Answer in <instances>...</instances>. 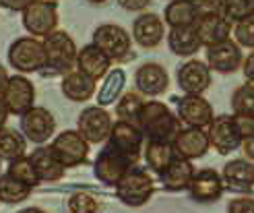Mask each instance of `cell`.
<instances>
[{
  "label": "cell",
  "mask_w": 254,
  "mask_h": 213,
  "mask_svg": "<svg viewBox=\"0 0 254 213\" xmlns=\"http://www.w3.org/2000/svg\"><path fill=\"white\" fill-rule=\"evenodd\" d=\"M50 149H52L56 157L66 168H74V166H81L87 161L89 141L79 131H64L54 137V141L50 143Z\"/></svg>",
  "instance_id": "obj_6"
},
{
  "label": "cell",
  "mask_w": 254,
  "mask_h": 213,
  "mask_svg": "<svg viewBox=\"0 0 254 213\" xmlns=\"http://www.w3.org/2000/svg\"><path fill=\"white\" fill-rule=\"evenodd\" d=\"M56 131V120L52 116V112L46 108H31L21 116V133L25 135V139L42 145L46 143L50 137Z\"/></svg>",
  "instance_id": "obj_13"
},
{
  "label": "cell",
  "mask_w": 254,
  "mask_h": 213,
  "mask_svg": "<svg viewBox=\"0 0 254 213\" xmlns=\"http://www.w3.org/2000/svg\"><path fill=\"white\" fill-rule=\"evenodd\" d=\"M143 106H145L143 93L128 91V93H124V95L118 99V104H116V114H118L120 120H126V122L136 124L138 116H141Z\"/></svg>",
  "instance_id": "obj_33"
},
{
  "label": "cell",
  "mask_w": 254,
  "mask_h": 213,
  "mask_svg": "<svg viewBox=\"0 0 254 213\" xmlns=\"http://www.w3.org/2000/svg\"><path fill=\"white\" fill-rule=\"evenodd\" d=\"M221 178L225 186L234 193H250L254 191V161L248 157H238L223 166Z\"/></svg>",
  "instance_id": "obj_20"
},
{
  "label": "cell",
  "mask_w": 254,
  "mask_h": 213,
  "mask_svg": "<svg viewBox=\"0 0 254 213\" xmlns=\"http://www.w3.org/2000/svg\"><path fill=\"white\" fill-rule=\"evenodd\" d=\"M242 151H244V155H246L250 161H254V137H250V139H244Z\"/></svg>",
  "instance_id": "obj_45"
},
{
  "label": "cell",
  "mask_w": 254,
  "mask_h": 213,
  "mask_svg": "<svg viewBox=\"0 0 254 213\" xmlns=\"http://www.w3.org/2000/svg\"><path fill=\"white\" fill-rule=\"evenodd\" d=\"M227 213H254L252 197H236L227 203Z\"/></svg>",
  "instance_id": "obj_40"
},
{
  "label": "cell",
  "mask_w": 254,
  "mask_h": 213,
  "mask_svg": "<svg viewBox=\"0 0 254 213\" xmlns=\"http://www.w3.org/2000/svg\"><path fill=\"white\" fill-rule=\"evenodd\" d=\"M223 15L234 23H240L254 15V0H223Z\"/></svg>",
  "instance_id": "obj_36"
},
{
  "label": "cell",
  "mask_w": 254,
  "mask_h": 213,
  "mask_svg": "<svg viewBox=\"0 0 254 213\" xmlns=\"http://www.w3.org/2000/svg\"><path fill=\"white\" fill-rule=\"evenodd\" d=\"M62 93L70 102H87L95 93V79H91L83 71H70L62 79Z\"/></svg>",
  "instance_id": "obj_27"
},
{
  "label": "cell",
  "mask_w": 254,
  "mask_h": 213,
  "mask_svg": "<svg viewBox=\"0 0 254 213\" xmlns=\"http://www.w3.org/2000/svg\"><path fill=\"white\" fill-rule=\"evenodd\" d=\"M236 124H238V131L242 135V139H250L254 137V116H236Z\"/></svg>",
  "instance_id": "obj_41"
},
{
  "label": "cell",
  "mask_w": 254,
  "mask_h": 213,
  "mask_svg": "<svg viewBox=\"0 0 254 213\" xmlns=\"http://www.w3.org/2000/svg\"><path fill=\"white\" fill-rule=\"evenodd\" d=\"M234 40L242 46V48H248V50H254V15L236 23L234 27Z\"/></svg>",
  "instance_id": "obj_38"
},
{
  "label": "cell",
  "mask_w": 254,
  "mask_h": 213,
  "mask_svg": "<svg viewBox=\"0 0 254 213\" xmlns=\"http://www.w3.org/2000/svg\"><path fill=\"white\" fill-rule=\"evenodd\" d=\"M106 143L114 149H118L120 153H124L126 157L136 164L138 157H141V151H143V133L132 122L118 120V122H114L112 133Z\"/></svg>",
  "instance_id": "obj_11"
},
{
  "label": "cell",
  "mask_w": 254,
  "mask_h": 213,
  "mask_svg": "<svg viewBox=\"0 0 254 213\" xmlns=\"http://www.w3.org/2000/svg\"><path fill=\"white\" fill-rule=\"evenodd\" d=\"M198 17L205 15H217V12H223V0H192Z\"/></svg>",
  "instance_id": "obj_39"
},
{
  "label": "cell",
  "mask_w": 254,
  "mask_h": 213,
  "mask_svg": "<svg viewBox=\"0 0 254 213\" xmlns=\"http://www.w3.org/2000/svg\"><path fill=\"white\" fill-rule=\"evenodd\" d=\"M19 213H46V211L40 207H27V209H21Z\"/></svg>",
  "instance_id": "obj_48"
},
{
  "label": "cell",
  "mask_w": 254,
  "mask_h": 213,
  "mask_svg": "<svg viewBox=\"0 0 254 213\" xmlns=\"http://www.w3.org/2000/svg\"><path fill=\"white\" fill-rule=\"evenodd\" d=\"M168 48L176 56H194L202 48L194 25H190V27H172L168 33Z\"/></svg>",
  "instance_id": "obj_26"
},
{
  "label": "cell",
  "mask_w": 254,
  "mask_h": 213,
  "mask_svg": "<svg viewBox=\"0 0 254 213\" xmlns=\"http://www.w3.org/2000/svg\"><path fill=\"white\" fill-rule=\"evenodd\" d=\"M225 191V182L221 178L219 172H215L213 168H202L194 174L192 182L188 186L190 199L196 203H215L219 201L221 195Z\"/></svg>",
  "instance_id": "obj_15"
},
{
  "label": "cell",
  "mask_w": 254,
  "mask_h": 213,
  "mask_svg": "<svg viewBox=\"0 0 254 213\" xmlns=\"http://www.w3.org/2000/svg\"><path fill=\"white\" fill-rule=\"evenodd\" d=\"M166 27H163V19L155 12H143L132 23V37L141 48H157L163 42Z\"/></svg>",
  "instance_id": "obj_22"
},
{
  "label": "cell",
  "mask_w": 254,
  "mask_h": 213,
  "mask_svg": "<svg viewBox=\"0 0 254 213\" xmlns=\"http://www.w3.org/2000/svg\"><path fill=\"white\" fill-rule=\"evenodd\" d=\"M155 193V182L145 168L132 166L116 184V197L128 207L145 205Z\"/></svg>",
  "instance_id": "obj_2"
},
{
  "label": "cell",
  "mask_w": 254,
  "mask_h": 213,
  "mask_svg": "<svg viewBox=\"0 0 254 213\" xmlns=\"http://www.w3.org/2000/svg\"><path fill=\"white\" fill-rule=\"evenodd\" d=\"M232 112L236 116H254V85L246 81L232 93Z\"/></svg>",
  "instance_id": "obj_35"
},
{
  "label": "cell",
  "mask_w": 254,
  "mask_h": 213,
  "mask_svg": "<svg viewBox=\"0 0 254 213\" xmlns=\"http://www.w3.org/2000/svg\"><path fill=\"white\" fill-rule=\"evenodd\" d=\"M134 166V161L128 159L124 153H120L118 149H114L106 143V147L99 151L97 159H95V166H93V174L95 178L101 184H108V186H116L122 176L130 168Z\"/></svg>",
  "instance_id": "obj_5"
},
{
  "label": "cell",
  "mask_w": 254,
  "mask_h": 213,
  "mask_svg": "<svg viewBox=\"0 0 254 213\" xmlns=\"http://www.w3.org/2000/svg\"><path fill=\"white\" fill-rule=\"evenodd\" d=\"M194 29L200 37V44L205 48H211V46H217V44L232 40V21L225 19L223 12L198 17V21L194 23Z\"/></svg>",
  "instance_id": "obj_19"
},
{
  "label": "cell",
  "mask_w": 254,
  "mask_h": 213,
  "mask_svg": "<svg viewBox=\"0 0 254 213\" xmlns=\"http://www.w3.org/2000/svg\"><path fill=\"white\" fill-rule=\"evenodd\" d=\"M143 151H145L147 166L155 174L166 172L170 168V164L176 159V155H178L174 143H170V141H147Z\"/></svg>",
  "instance_id": "obj_28"
},
{
  "label": "cell",
  "mask_w": 254,
  "mask_h": 213,
  "mask_svg": "<svg viewBox=\"0 0 254 213\" xmlns=\"http://www.w3.org/2000/svg\"><path fill=\"white\" fill-rule=\"evenodd\" d=\"M124 81H126V74L122 69H112L106 79H104V85L99 87L97 91V106H110L118 99V95L122 93V87H124Z\"/></svg>",
  "instance_id": "obj_31"
},
{
  "label": "cell",
  "mask_w": 254,
  "mask_h": 213,
  "mask_svg": "<svg viewBox=\"0 0 254 213\" xmlns=\"http://www.w3.org/2000/svg\"><path fill=\"white\" fill-rule=\"evenodd\" d=\"M8 62L19 72H37L48 67V56L44 42L35 40L33 35L19 37L8 48Z\"/></svg>",
  "instance_id": "obj_3"
},
{
  "label": "cell",
  "mask_w": 254,
  "mask_h": 213,
  "mask_svg": "<svg viewBox=\"0 0 254 213\" xmlns=\"http://www.w3.org/2000/svg\"><path fill=\"white\" fill-rule=\"evenodd\" d=\"M194 166H192V159H186L182 155H176V159L170 164V168L159 174L161 178V186L170 193H180V191H188L190 182L194 178Z\"/></svg>",
  "instance_id": "obj_23"
},
{
  "label": "cell",
  "mask_w": 254,
  "mask_h": 213,
  "mask_svg": "<svg viewBox=\"0 0 254 213\" xmlns=\"http://www.w3.org/2000/svg\"><path fill=\"white\" fill-rule=\"evenodd\" d=\"M242 72H244V77L248 83L254 85V50L244 58V65H242Z\"/></svg>",
  "instance_id": "obj_42"
},
{
  "label": "cell",
  "mask_w": 254,
  "mask_h": 213,
  "mask_svg": "<svg viewBox=\"0 0 254 213\" xmlns=\"http://www.w3.org/2000/svg\"><path fill=\"white\" fill-rule=\"evenodd\" d=\"M163 19L170 27H190L198 21V12L192 0H172L163 10Z\"/></svg>",
  "instance_id": "obj_29"
},
{
  "label": "cell",
  "mask_w": 254,
  "mask_h": 213,
  "mask_svg": "<svg viewBox=\"0 0 254 213\" xmlns=\"http://www.w3.org/2000/svg\"><path fill=\"white\" fill-rule=\"evenodd\" d=\"M8 108H6V104H4V99H2V95H0V129H4V122H6V118H8Z\"/></svg>",
  "instance_id": "obj_46"
},
{
  "label": "cell",
  "mask_w": 254,
  "mask_h": 213,
  "mask_svg": "<svg viewBox=\"0 0 254 213\" xmlns=\"http://www.w3.org/2000/svg\"><path fill=\"white\" fill-rule=\"evenodd\" d=\"M33 161V168L42 182H58L64 176V164L56 157V153L50 147H40L29 155Z\"/></svg>",
  "instance_id": "obj_25"
},
{
  "label": "cell",
  "mask_w": 254,
  "mask_h": 213,
  "mask_svg": "<svg viewBox=\"0 0 254 213\" xmlns=\"http://www.w3.org/2000/svg\"><path fill=\"white\" fill-rule=\"evenodd\" d=\"M6 174H10L12 178H17L19 182L31 186V189H35L37 182H42L40 176H37V172L33 168V161L29 155H23V157H17L8 161V168H6Z\"/></svg>",
  "instance_id": "obj_34"
},
{
  "label": "cell",
  "mask_w": 254,
  "mask_h": 213,
  "mask_svg": "<svg viewBox=\"0 0 254 213\" xmlns=\"http://www.w3.org/2000/svg\"><path fill=\"white\" fill-rule=\"evenodd\" d=\"M207 65L215 72L234 74L240 67L244 65L242 46H240L236 40H227L223 44L207 48Z\"/></svg>",
  "instance_id": "obj_16"
},
{
  "label": "cell",
  "mask_w": 254,
  "mask_h": 213,
  "mask_svg": "<svg viewBox=\"0 0 254 213\" xmlns=\"http://www.w3.org/2000/svg\"><path fill=\"white\" fill-rule=\"evenodd\" d=\"M31 186L19 182L17 178H12L10 174H2L0 176V201L8 203V205H15L21 203L25 199H29L31 195Z\"/></svg>",
  "instance_id": "obj_32"
},
{
  "label": "cell",
  "mask_w": 254,
  "mask_h": 213,
  "mask_svg": "<svg viewBox=\"0 0 254 213\" xmlns=\"http://www.w3.org/2000/svg\"><path fill=\"white\" fill-rule=\"evenodd\" d=\"M209 131V141H211V147L217 151L219 155H227L236 151L238 147H242L244 139L242 135L238 131V124H236V118L230 116V114H219L215 116L213 122L207 127Z\"/></svg>",
  "instance_id": "obj_8"
},
{
  "label": "cell",
  "mask_w": 254,
  "mask_h": 213,
  "mask_svg": "<svg viewBox=\"0 0 254 213\" xmlns=\"http://www.w3.org/2000/svg\"><path fill=\"white\" fill-rule=\"evenodd\" d=\"M134 85H136L138 93L149 95V97H157L161 93H166L170 87L168 71L161 65H157V62H147V65H143L136 71Z\"/></svg>",
  "instance_id": "obj_21"
},
{
  "label": "cell",
  "mask_w": 254,
  "mask_h": 213,
  "mask_svg": "<svg viewBox=\"0 0 254 213\" xmlns=\"http://www.w3.org/2000/svg\"><path fill=\"white\" fill-rule=\"evenodd\" d=\"M8 72H6V69L0 65V95H2V91H4V87H6V83H8Z\"/></svg>",
  "instance_id": "obj_47"
},
{
  "label": "cell",
  "mask_w": 254,
  "mask_h": 213,
  "mask_svg": "<svg viewBox=\"0 0 254 213\" xmlns=\"http://www.w3.org/2000/svg\"><path fill=\"white\" fill-rule=\"evenodd\" d=\"M35 0H0V6H4L8 10H25Z\"/></svg>",
  "instance_id": "obj_43"
},
{
  "label": "cell",
  "mask_w": 254,
  "mask_h": 213,
  "mask_svg": "<svg viewBox=\"0 0 254 213\" xmlns=\"http://www.w3.org/2000/svg\"><path fill=\"white\" fill-rule=\"evenodd\" d=\"M0 159H2V157H0Z\"/></svg>",
  "instance_id": "obj_50"
},
{
  "label": "cell",
  "mask_w": 254,
  "mask_h": 213,
  "mask_svg": "<svg viewBox=\"0 0 254 213\" xmlns=\"http://www.w3.org/2000/svg\"><path fill=\"white\" fill-rule=\"evenodd\" d=\"M23 25L31 35H50L56 31L58 10L54 0H35L23 10Z\"/></svg>",
  "instance_id": "obj_9"
},
{
  "label": "cell",
  "mask_w": 254,
  "mask_h": 213,
  "mask_svg": "<svg viewBox=\"0 0 254 213\" xmlns=\"http://www.w3.org/2000/svg\"><path fill=\"white\" fill-rule=\"evenodd\" d=\"M2 99H4V104H6L10 114L23 116L25 112L33 108L35 87L27 77H23V74H15V77L8 79L4 91H2Z\"/></svg>",
  "instance_id": "obj_14"
},
{
  "label": "cell",
  "mask_w": 254,
  "mask_h": 213,
  "mask_svg": "<svg viewBox=\"0 0 254 213\" xmlns=\"http://www.w3.org/2000/svg\"><path fill=\"white\" fill-rule=\"evenodd\" d=\"M174 147L178 155H182L186 159H198L205 157L207 151L211 149V141H209V133L200 127H186L180 129V133L176 135L174 139Z\"/></svg>",
  "instance_id": "obj_18"
},
{
  "label": "cell",
  "mask_w": 254,
  "mask_h": 213,
  "mask_svg": "<svg viewBox=\"0 0 254 213\" xmlns=\"http://www.w3.org/2000/svg\"><path fill=\"white\" fill-rule=\"evenodd\" d=\"M25 151H27V143L23 133H17L15 129H0V157L12 161L23 157Z\"/></svg>",
  "instance_id": "obj_30"
},
{
  "label": "cell",
  "mask_w": 254,
  "mask_h": 213,
  "mask_svg": "<svg viewBox=\"0 0 254 213\" xmlns=\"http://www.w3.org/2000/svg\"><path fill=\"white\" fill-rule=\"evenodd\" d=\"M93 44L99 50H104L112 58V62L114 60L120 62L130 56V35L120 25H114V23L99 25L93 33Z\"/></svg>",
  "instance_id": "obj_7"
},
{
  "label": "cell",
  "mask_w": 254,
  "mask_h": 213,
  "mask_svg": "<svg viewBox=\"0 0 254 213\" xmlns=\"http://www.w3.org/2000/svg\"><path fill=\"white\" fill-rule=\"evenodd\" d=\"M116 2L126 10H143L145 6H149L151 0H116Z\"/></svg>",
  "instance_id": "obj_44"
},
{
  "label": "cell",
  "mask_w": 254,
  "mask_h": 213,
  "mask_svg": "<svg viewBox=\"0 0 254 213\" xmlns=\"http://www.w3.org/2000/svg\"><path fill=\"white\" fill-rule=\"evenodd\" d=\"M178 102V118H180L184 124L188 127H200L205 129L213 122L215 114H213V108L202 95H184Z\"/></svg>",
  "instance_id": "obj_17"
},
{
  "label": "cell",
  "mask_w": 254,
  "mask_h": 213,
  "mask_svg": "<svg viewBox=\"0 0 254 213\" xmlns=\"http://www.w3.org/2000/svg\"><path fill=\"white\" fill-rule=\"evenodd\" d=\"M112 67V58L99 50L95 44H89L83 50H79V56H77V69L83 71L85 74H89L91 79H101L110 72Z\"/></svg>",
  "instance_id": "obj_24"
},
{
  "label": "cell",
  "mask_w": 254,
  "mask_h": 213,
  "mask_svg": "<svg viewBox=\"0 0 254 213\" xmlns=\"http://www.w3.org/2000/svg\"><path fill=\"white\" fill-rule=\"evenodd\" d=\"M44 48L48 56V69L66 74L77 67L79 50L66 31H52L44 37Z\"/></svg>",
  "instance_id": "obj_4"
},
{
  "label": "cell",
  "mask_w": 254,
  "mask_h": 213,
  "mask_svg": "<svg viewBox=\"0 0 254 213\" xmlns=\"http://www.w3.org/2000/svg\"><path fill=\"white\" fill-rule=\"evenodd\" d=\"M68 211L70 213H97L99 201L89 193H74L68 197Z\"/></svg>",
  "instance_id": "obj_37"
},
{
  "label": "cell",
  "mask_w": 254,
  "mask_h": 213,
  "mask_svg": "<svg viewBox=\"0 0 254 213\" xmlns=\"http://www.w3.org/2000/svg\"><path fill=\"white\" fill-rule=\"evenodd\" d=\"M178 87L188 95H202L211 87V69L207 62L192 58L178 67L176 72Z\"/></svg>",
  "instance_id": "obj_12"
},
{
  "label": "cell",
  "mask_w": 254,
  "mask_h": 213,
  "mask_svg": "<svg viewBox=\"0 0 254 213\" xmlns=\"http://www.w3.org/2000/svg\"><path fill=\"white\" fill-rule=\"evenodd\" d=\"M112 116L104 110V106H89L85 108L79 120H77V131L85 137L89 143H104L112 133Z\"/></svg>",
  "instance_id": "obj_10"
},
{
  "label": "cell",
  "mask_w": 254,
  "mask_h": 213,
  "mask_svg": "<svg viewBox=\"0 0 254 213\" xmlns=\"http://www.w3.org/2000/svg\"><path fill=\"white\" fill-rule=\"evenodd\" d=\"M147 141H170L174 143L176 135L182 129V120L161 102H145L141 116L136 120Z\"/></svg>",
  "instance_id": "obj_1"
},
{
  "label": "cell",
  "mask_w": 254,
  "mask_h": 213,
  "mask_svg": "<svg viewBox=\"0 0 254 213\" xmlns=\"http://www.w3.org/2000/svg\"><path fill=\"white\" fill-rule=\"evenodd\" d=\"M87 2H91V4H104L106 0H87Z\"/></svg>",
  "instance_id": "obj_49"
}]
</instances>
